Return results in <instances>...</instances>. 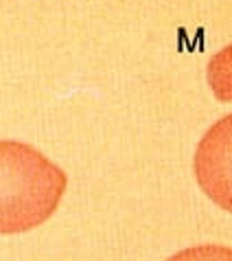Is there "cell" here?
I'll return each instance as SVG.
<instances>
[{"instance_id": "7a4b0ae2", "label": "cell", "mask_w": 232, "mask_h": 261, "mask_svg": "<svg viewBox=\"0 0 232 261\" xmlns=\"http://www.w3.org/2000/svg\"><path fill=\"white\" fill-rule=\"evenodd\" d=\"M193 173L210 202L232 213V114L221 117L197 143Z\"/></svg>"}, {"instance_id": "3957f363", "label": "cell", "mask_w": 232, "mask_h": 261, "mask_svg": "<svg viewBox=\"0 0 232 261\" xmlns=\"http://www.w3.org/2000/svg\"><path fill=\"white\" fill-rule=\"evenodd\" d=\"M206 79L217 99L223 101V103L232 101V44L223 46L219 53L210 57Z\"/></svg>"}, {"instance_id": "6da1fadb", "label": "cell", "mask_w": 232, "mask_h": 261, "mask_svg": "<svg viewBox=\"0 0 232 261\" xmlns=\"http://www.w3.org/2000/svg\"><path fill=\"white\" fill-rule=\"evenodd\" d=\"M66 187V171L40 149L0 139V235L28 233L46 224Z\"/></svg>"}, {"instance_id": "277c9868", "label": "cell", "mask_w": 232, "mask_h": 261, "mask_svg": "<svg viewBox=\"0 0 232 261\" xmlns=\"http://www.w3.org/2000/svg\"><path fill=\"white\" fill-rule=\"evenodd\" d=\"M166 261H232V248L219 244H201L191 246L171 255Z\"/></svg>"}]
</instances>
